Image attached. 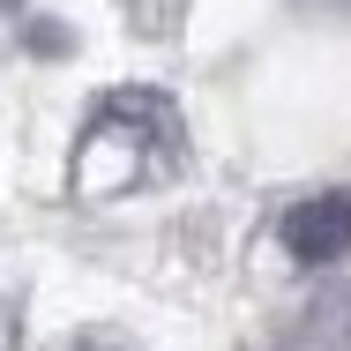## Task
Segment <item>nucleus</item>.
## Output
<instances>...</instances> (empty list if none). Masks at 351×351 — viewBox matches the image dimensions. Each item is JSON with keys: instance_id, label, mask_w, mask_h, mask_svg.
<instances>
[{"instance_id": "nucleus-1", "label": "nucleus", "mask_w": 351, "mask_h": 351, "mask_svg": "<svg viewBox=\"0 0 351 351\" xmlns=\"http://www.w3.org/2000/svg\"><path fill=\"white\" fill-rule=\"evenodd\" d=\"M187 165V120L165 90H105L75 135V195L90 202H112V195H142V187H165L172 172Z\"/></svg>"}, {"instance_id": "nucleus-2", "label": "nucleus", "mask_w": 351, "mask_h": 351, "mask_svg": "<svg viewBox=\"0 0 351 351\" xmlns=\"http://www.w3.org/2000/svg\"><path fill=\"white\" fill-rule=\"evenodd\" d=\"M284 254L291 262H344L351 254V187H329V195H306L291 202L277 224Z\"/></svg>"}, {"instance_id": "nucleus-3", "label": "nucleus", "mask_w": 351, "mask_h": 351, "mask_svg": "<svg viewBox=\"0 0 351 351\" xmlns=\"http://www.w3.org/2000/svg\"><path fill=\"white\" fill-rule=\"evenodd\" d=\"M277 351H351V284H322L291 306L277 329Z\"/></svg>"}, {"instance_id": "nucleus-4", "label": "nucleus", "mask_w": 351, "mask_h": 351, "mask_svg": "<svg viewBox=\"0 0 351 351\" xmlns=\"http://www.w3.org/2000/svg\"><path fill=\"white\" fill-rule=\"evenodd\" d=\"M23 344V291L0 277V351H15Z\"/></svg>"}, {"instance_id": "nucleus-5", "label": "nucleus", "mask_w": 351, "mask_h": 351, "mask_svg": "<svg viewBox=\"0 0 351 351\" xmlns=\"http://www.w3.org/2000/svg\"><path fill=\"white\" fill-rule=\"evenodd\" d=\"M68 351H135V344H120V337H82V344H68Z\"/></svg>"}]
</instances>
